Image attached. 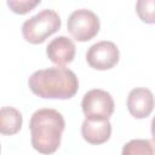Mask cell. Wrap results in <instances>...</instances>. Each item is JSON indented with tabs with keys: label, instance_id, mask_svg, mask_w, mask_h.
I'll list each match as a JSON object with an SVG mask.
<instances>
[{
	"label": "cell",
	"instance_id": "cell-11",
	"mask_svg": "<svg viewBox=\"0 0 155 155\" xmlns=\"http://www.w3.org/2000/svg\"><path fill=\"white\" fill-rule=\"evenodd\" d=\"M121 155H155V140L132 139L122 147Z\"/></svg>",
	"mask_w": 155,
	"mask_h": 155
},
{
	"label": "cell",
	"instance_id": "cell-4",
	"mask_svg": "<svg viewBox=\"0 0 155 155\" xmlns=\"http://www.w3.org/2000/svg\"><path fill=\"white\" fill-rule=\"evenodd\" d=\"M99 27L101 23L98 16L87 8L75 10L70 13L67 22V29L70 35L76 41L81 42L93 39L98 34Z\"/></svg>",
	"mask_w": 155,
	"mask_h": 155
},
{
	"label": "cell",
	"instance_id": "cell-10",
	"mask_svg": "<svg viewBox=\"0 0 155 155\" xmlns=\"http://www.w3.org/2000/svg\"><path fill=\"white\" fill-rule=\"evenodd\" d=\"M23 124V116L19 110L12 107H2L0 110V132L4 136L16 134Z\"/></svg>",
	"mask_w": 155,
	"mask_h": 155
},
{
	"label": "cell",
	"instance_id": "cell-7",
	"mask_svg": "<svg viewBox=\"0 0 155 155\" xmlns=\"http://www.w3.org/2000/svg\"><path fill=\"white\" fill-rule=\"evenodd\" d=\"M155 107V98L153 92L145 87H136L130 91L127 97V109L136 119H144L149 116Z\"/></svg>",
	"mask_w": 155,
	"mask_h": 155
},
{
	"label": "cell",
	"instance_id": "cell-14",
	"mask_svg": "<svg viewBox=\"0 0 155 155\" xmlns=\"http://www.w3.org/2000/svg\"><path fill=\"white\" fill-rule=\"evenodd\" d=\"M150 128H151V136H153V139L155 140V116H154V117H153V120H151Z\"/></svg>",
	"mask_w": 155,
	"mask_h": 155
},
{
	"label": "cell",
	"instance_id": "cell-8",
	"mask_svg": "<svg viewBox=\"0 0 155 155\" xmlns=\"http://www.w3.org/2000/svg\"><path fill=\"white\" fill-rule=\"evenodd\" d=\"M46 54L50 61L59 67L73 62L75 57V45L71 39L61 35L54 38L46 47Z\"/></svg>",
	"mask_w": 155,
	"mask_h": 155
},
{
	"label": "cell",
	"instance_id": "cell-12",
	"mask_svg": "<svg viewBox=\"0 0 155 155\" xmlns=\"http://www.w3.org/2000/svg\"><path fill=\"white\" fill-rule=\"evenodd\" d=\"M136 12L144 23H155V0H138Z\"/></svg>",
	"mask_w": 155,
	"mask_h": 155
},
{
	"label": "cell",
	"instance_id": "cell-13",
	"mask_svg": "<svg viewBox=\"0 0 155 155\" xmlns=\"http://www.w3.org/2000/svg\"><path fill=\"white\" fill-rule=\"evenodd\" d=\"M40 2H41L40 0H8L6 4L15 13L24 15L31 11Z\"/></svg>",
	"mask_w": 155,
	"mask_h": 155
},
{
	"label": "cell",
	"instance_id": "cell-6",
	"mask_svg": "<svg viewBox=\"0 0 155 155\" xmlns=\"http://www.w3.org/2000/svg\"><path fill=\"white\" fill-rule=\"evenodd\" d=\"M120 52L113 41L102 40L93 44L86 53L88 65L97 70H108L115 67L119 62Z\"/></svg>",
	"mask_w": 155,
	"mask_h": 155
},
{
	"label": "cell",
	"instance_id": "cell-2",
	"mask_svg": "<svg viewBox=\"0 0 155 155\" xmlns=\"http://www.w3.org/2000/svg\"><path fill=\"white\" fill-rule=\"evenodd\" d=\"M64 127V117L56 109L42 108L36 110L29 121L33 148L45 155L54 153L61 145Z\"/></svg>",
	"mask_w": 155,
	"mask_h": 155
},
{
	"label": "cell",
	"instance_id": "cell-5",
	"mask_svg": "<svg viewBox=\"0 0 155 155\" xmlns=\"http://www.w3.org/2000/svg\"><path fill=\"white\" fill-rule=\"evenodd\" d=\"M114 99L111 94L101 88H93L85 93L81 108L86 119L109 120L114 111Z\"/></svg>",
	"mask_w": 155,
	"mask_h": 155
},
{
	"label": "cell",
	"instance_id": "cell-9",
	"mask_svg": "<svg viewBox=\"0 0 155 155\" xmlns=\"http://www.w3.org/2000/svg\"><path fill=\"white\" fill-rule=\"evenodd\" d=\"M111 134V124L109 120L85 119L81 125V136L90 144H103Z\"/></svg>",
	"mask_w": 155,
	"mask_h": 155
},
{
	"label": "cell",
	"instance_id": "cell-1",
	"mask_svg": "<svg viewBox=\"0 0 155 155\" xmlns=\"http://www.w3.org/2000/svg\"><path fill=\"white\" fill-rule=\"evenodd\" d=\"M34 94L45 99H69L79 90L75 73L64 67H52L34 71L28 80Z\"/></svg>",
	"mask_w": 155,
	"mask_h": 155
},
{
	"label": "cell",
	"instance_id": "cell-3",
	"mask_svg": "<svg viewBox=\"0 0 155 155\" xmlns=\"http://www.w3.org/2000/svg\"><path fill=\"white\" fill-rule=\"evenodd\" d=\"M62 24L59 15L51 8H45L28 18L22 25V35L30 44H41L50 35L59 30Z\"/></svg>",
	"mask_w": 155,
	"mask_h": 155
}]
</instances>
